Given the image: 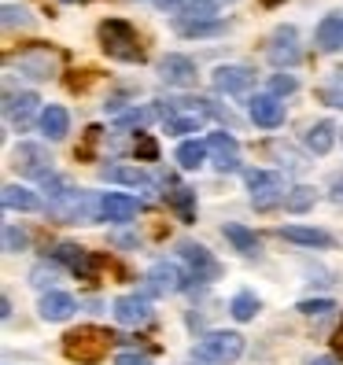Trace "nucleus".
<instances>
[{"mask_svg":"<svg viewBox=\"0 0 343 365\" xmlns=\"http://www.w3.org/2000/svg\"><path fill=\"white\" fill-rule=\"evenodd\" d=\"M259 310H262V303H259V295H255V292H237V295H232V303H229V314L237 321H251Z\"/></svg>","mask_w":343,"mask_h":365,"instance_id":"nucleus-28","label":"nucleus"},{"mask_svg":"<svg viewBox=\"0 0 343 365\" xmlns=\"http://www.w3.org/2000/svg\"><path fill=\"white\" fill-rule=\"evenodd\" d=\"M225 240L232 244V247H237L240 255H244V259H259V251H262V244H259V236H255L247 225H237V222H229L225 229Z\"/></svg>","mask_w":343,"mask_h":365,"instance_id":"nucleus-21","label":"nucleus"},{"mask_svg":"<svg viewBox=\"0 0 343 365\" xmlns=\"http://www.w3.org/2000/svg\"><path fill=\"white\" fill-rule=\"evenodd\" d=\"M37 103H41V100H37L34 93H8V103H4L8 122L19 125V130H26L30 118H34V111H37Z\"/></svg>","mask_w":343,"mask_h":365,"instance_id":"nucleus-17","label":"nucleus"},{"mask_svg":"<svg viewBox=\"0 0 343 365\" xmlns=\"http://www.w3.org/2000/svg\"><path fill=\"white\" fill-rule=\"evenodd\" d=\"M115 365H152V358H148V354H133V351H122L115 358Z\"/></svg>","mask_w":343,"mask_h":365,"instance_id":"nucleus-38","label":"nucleus"},{"mask_svg":"<svg viewBox=\"0 0 343 365\" xmlns=\"http://www.w3.org/2000/svg\"><path fill=\"white\" fill-rule=\"evenodd\" d=\"M343 45V15H325L317 26V48L321 52H336Z\"/></svg>","mask_w":343,"mask_h":365,"instance_id":"nucleus-25","label":"nucleus"},{"mask_svg":"<svg viewBox=\"0 0 343 365\" xmlns=\"http://www.w3.org/2000/svg\"><path fill=\"white\" fill-rule=\"evenodd\" d=\"M266 4H273V0H266Z\"/></svg>","mask_w":343,"mask_h":365,"instance_id":"nucleus-43","label":"nucleus"},{"mask_svg":"<svg viewBox=\"0 0 343 365\" xmlns=\"http://www.w3.org/2000/svg\"><path fill=\"white\" fill-rule=\"evenodd\" d=\"M37 310H41L45 321H67L78 310V303H74V295H67V292H45Z\"/></svg>","mask_w":343,"mask_h":365,"instance_id":"nucleus-18","label":"nucleus"},{"mask_svg":"<svg viewBox=\"0 0 343 365\" xmlns=\"http://www.w3.org/2000/svg\"><path fill=\"white\" fill-rule=\"evenodd\" d=\"M4 26H30V11L19 8V4H4Z\"/></svg>","mask_w":343,"mask_h":365,"instance_id":"nucleus-35","label":"nucleus"},{"mask_svg":"<svg viewBox=\"0 0 343 365\" xmlns=\"http://www.w3.org/2000/svg\"><path fill=\"white\" fill-rule=\"evenodd\" d=\"M310 207H314V188H310V185H295V188H288V196H285V210L303 214V210H310Z\"/></svg>","mask_w":343,"mask_h":365,"instance_id":"nucleus-30","label":"nucleus"},{"mask_svg":"<svg viewBox=\"0 0 343 365\" xmlns=\"http://www.w3.org/2000/svg\"><path fill=\"white\" fill-rule=\"evenodd\" d=\"M155 4H159V8H174V11H185V4H188V0H155Z\"/></svg>","mask_w":343,"mask_h":365,"instance_id":"nucleus-39","label":"nucleus"},{"mask_svg":"<svg viewBox=\"0 0 343 365\" xmlns=\"http://www.w3.org/2000/svg\"><path fill=\"white\" fill-rule=\"evenodd\" d=\"M8 71H19V78H30V81H45L56 74V56L48 48H26V52H19V59H8Z\"/></svg>","mask_w":343,"mask_h":365,"instance_id":"nucleus-6","label":"nucleus"},{"mask_svg":"<svg viewBox=\"0 0 343 365\" xmlns=\"http://www.w3.org/2000/svg\"><path fill=\"white\" fill-rule=\"evenodd\" d=\"M303 144L310 148L314 155H329L332 152V144H336V125L329 118H321L314 125H307V133H303Z\"/></svg>","mask_w":343,"mask_h":365,"instance_id":"nucleus-19","label":"nucleus"},{"mask_svg":"<svg viewBox=\"0 0 343 365\" xmlns=\"http://www.w3.org/2000/svg\"><path fill=\"white\" fill-rule=\"evenodd\" d=\"M4 207H8V210L34 214V210H41L45 203H41L37 192H30V188H23V185H4Z\"/></svg>","mask_w":343,"mask_h":365,"instance_id":"nucleus-23","label":"nucleus"},{"mask_svg":"<svg viewBox=\"0 0 343 365\" xmlns=\"http://www.w3.org/2000/svg\"><path fill=\"white\" fill-rule=\"evenodd\" d=\"M244 354V336L240 332H207L196 343V358L210 365H232Z\"/></svg>","mask_w":343,"mask_h":365,"instance_id":"nucleus-3","label":"nucleus"},{"mask_svg":"<svg viewBox=\"0 0 343 365\" xmlns=\"http://www.w3.org/2000/svg\"><path fill=\"white\" fill-rule=\"evenodd\" d=\"M266 56L270 63H277V67H292V63H299V34L295 26H277L270 34V45H266Z\"/></svg>","mask_w":343,"mask_h":365,"instance_id":"nucleus-8","label":"nucleus"},{"mask_svg":"<svg viewBox=\"0 0 343 365\" xmlns=\"http://www.w3.org/2000/svg\"><path fill=\"white\" fill-rule=\"evenodd\" d=\"M133 155H137L140 163H155V159H159V144H155V137H152V133H140V137L133 140Z\"/></svg>","mask_w":343,"mask_h":365,"instance_id":"nucleus-32","label":"nucleus"},{"mask_svg":"<svg viewBox=\"0 0 343 365\" xmlns=\"http://www.w3.org/2000/svg\"><path fill=\"white\" fill-rule=\"evenodd\" d=\"M144 288L152 292V295H170V292H181V288H185V277H181V269H178V266L159 262V266L148 269Z\"/></svg>","mask_w":343,"mask_h":365,"instance_id":"nucleus-15","label":"nucleus"},{"mask_svg":"<svg viewBox=\"0 0 343 365\" xmlns=\"http://www.w3.org/2000/svg\"><path fill=\"white\" fill-rule=\"evenodd\" d=\"M244 181L251 188V200L259 210H270L277 203H285L288 188H285V178L273 174V170H244Z\"/></svg>","mask_w":343,"mask_h":365,"instance_id":"nucleus-4","label":"nucleus"},{"mask_svg":"<svg viewBox=\"0 0 343 365\" xmlns=\"http://www.w3.org/2000/svg\"><path fill=\"white\" fill-rule=\"evenodd\" d=\"M52 259L67 266L78 281H93L96 269L103 266V259H96L93 251H85V247H78V244H59V247L52 251Z\"/></svg>","mask_w":343,"mask_h":365,"instance_id":"nucleus-7","label":"nucleus"},{"mask_svg":"<svg viewBox=\"0 0 343 365\" xmlns=\"http://www.w3.org/2000/svg\"><path fill=\"white\" fill-rule=\"evenodd\" d=\"M295 310H299V314H307V317H321V314L336 310V303H332V299H303V303H299Z\"/></svg>","mask_w":343,"mask_h":365,"instance_id":"nucleus-33","label":"nucleus"},{"mask_svg":"<svg viewBox=\"0 0 343 365\" xmlns=\"http://www.w3.org/2000/svg\"><path fill=\"white\" fill-rule=\"evenodd\" d=\"M178 251H181V259L188 262V269H192V277H196V281H214V277H222V262L214 259L203 244L185 240Z\"/></svg>","mask_w":343,"mask_h":365,"instance_id":"nucleus-9","label":"nucleus"},{"mask_svg":"<svg viewBox=\"0 0 343 365\" xmlns=\"http://www.w3.org/2000/svg\"><path fill=\"white\" fill-rule=\"evenodd\" d=\"M225 30V19H178V34L185 37H210V34H222Z\"/></svg>","mask_w":343,"mask_h":365,"instance_id":"nucleus-26","label":"nucleus"},{"mask_svg":"<svg viewBox=\"0 0 343 365\" xmlns=\"http://www.w3.org/2000/svg\"><path fill=\"white\" fill-rule=\"evenodd\" d=\"M321 100H325L329 107H343V67H336L332 71V78L321 85V93H317Z\"/></svg>","mask_w":343,"mask_h":365,"instance_id":"nucleus-31","label":"nucleus"},{"mask_svg":"<svg viewBox=\"0 0 343 365\" xmlns=\"http://www.w3.org/2000/svg\"><path fill=\"white\" fill-rule=\"evenodd\" d=\"M63 4H74V0H63Z\"/></svg>","mask_w":343,"mask_h":365,"instance_id":"nucleus-42","label":"nucleus"},{"mask_svg":"<svg viewBox=\"0 0 343 365\" xmlns=\"http://www.w3.org/2000/svg\"><path fill=\"white\" fill-rule=\"evenodd\" d=\"M207 152L214 155V170H218V174L240 170V144H237L232 133H210L207 137Z\"/></svg>","mask_w":343,"mask_h":365,"instance_id":"nucleus-11","label":"nucleus"},{"mask_svg":"<svg viewBox=\"0 0 343 365\" xmlns=\"http://www.w3.org/2000/svg\"><path fill=\"white\" fill-rule=\"evenodd\" d=\"M152 118H155V111H152V107H140V111L122 115V118H118V125H148Z\"/></svg>","mask_w":343,"mask_h":365,"instance_id":"nucleus-36","label":"nucleus"},{"mask_svg":"<svg viewBox=\"0 0 343 365\" xmlns=\"http://www.w3.org/2000/svg\"><path fill=\"white\" fill-rule=\"evenodd\" d=\"M111 343H115V336L107 329L81 325V329L63 336V354H67L71 361H78V365H96V361L107 358V347H111Z\"/></svg>","mask_w":343,"mask_h":365,"instance_id":"nucleus-1","label":"nucleus"},{"mask_svg":"<svg viewBox=\"0 0 343 365\" xmlns=\"http://www.w3.org/2000/svg\"><path fill=\"white\" fill-rule=\"evenodd\" d=\"M285 236V240L292 244H303V247H332V236L325 229H307V225H285V229H277Z\"/></svg>","mask_w":343,"mask_h":365,"instance_id":"nucleus-22","label":"nucleus"},{"mask_svg":"<svg viewBox=\"0 0 343 365\" xmlns=\"http://www.w3.org/2000/svg\"><path fill=\"white\" fill-rule=\"evenodd\" d=\"M159 78L166 85H178V89H188V85H196V63H192L188 56H166L159 63Z\"/></svg>","mask_w":343,"mask_h":365,"instance_id":"nucleus-13","label":"nucleus"},{"mask_svg":"<svg viewBox=\"0 0 343 365\" xmlns=\"http://www.w3.org/2000/svg\"><path fill=\"white\" fill-rule=\"evenodd\" d=\"M100 48L111 56V59H122V63H144V48H140V37L137 30L126 23V19H107L100 23Z\"/></svg>","mask_w":343,"mask_h":365,"instance_id":"nucleus-2","label":"nucleus"},{"mask_svg":"<svg viewBox=\"0 0 343 365\" xmlns=\"http://www.w3.org/2000/svg\"><path fill=\"white\" fill-rule=\"evenodd\" d=\"M100 174H103L107 181L130 185V188H140V192H148V188H152V178H148L144 170H137V166H103Z\"/></svg>","mask_w":343,"mask_h":365,"instance_id":"nucleus-24","label":"nucleus"},{"mask_svg":"<svg viewBox=\"0 0 343 365\" xmlns=\"http://www.w3.org/2000/svg\"><path fill=\"white\" fill-rule=\"evenodd\" d=\"M71 130V115H67V107H59V103H48L45 111H41V133H45L48 140H63Z\"/></svg>","mask_w":343,"mask_h":365,"instance_id":"nucleus-20","label":"nucleus"},{"mask_svg":"<svg viewBox=\"0 0 343 365\" xmlns=\"http://www.w3.org/2000/svg\"><path fill=\"white\" fill-rule=\"evenodd\" d=\"M170 207L181 214V222H196V192L174 188V192H170Z\"/></svg>","mask_w":343,"mask_h":365,"instance_id":"nucleus-29","label":"nucleus"},{"mask_svg":"<svg viewBox=\"0 0 343 365\" xmlns=\"http://www.w3.org/2000/svg\"><path fill=\"white\" fill-rule=\"evenodd\" d=\"M210 85L218 93H225V96H240V93H247L255 85V71L251 67H237V63H225V67H218L210 74Z\"/></svg>","mask_w":343,"mask_h":365,"instance_id":"nucleus-10","label":"nucleus"},{"mask_svg":"<svg viewBox=\"0 0 343 365\" xmlns=\"http://www.w3.org/2000/svg\"><path fill=\"white\" fill-rule=\"evenodd\" d=\"M137 210H140V203L133 196H126V192H107L100 200V222H133Z\"/></svg>","mask_w":343,"mask_h":365,"instance_id":"nucleus-14","label":"nucleus"},{"mask_svg":"<svg viewBox=\"0 0 343 365\" xmlns=\"http://www.w3.org/2000/svg\"><path fill=\"white\" fill-rule=\"evenodd\" d=\"M270 89H273V96H285V93H295V78H292V74H273V81H270Z\"/></svg>","mask_w":343,"mask_h":365,"instance_id":"nucleus-37","label":"nucleus"},{"mask_svg":"<svg viewBox=\"0 0 343 365\" xmlns=\"http://www.w3.org/2000/svg\"><path fill=\"white\" fill-rule=\"evenodd\" d=\"M247 115H251L255 125H262V130H277V125L285 122V103H281V96H273V93H259L251 100Z\"/></svg>","mask_w":343,"mask_h":365,"instance_id":"nucleus-12","label":"nucleus"},{"mask_svg":"<svg viewBox=\"0 0 343 365\" xmlns=\"http://www.w3.org/2000/svg\"><path fill=\"white\" fill-rule=\"evenodd\" d=\"M15 163V170H19V174H23V178H34V181H48L52 178V155H48V148L45 144H34V140H26V144H19L15 148V155H11Z\"/></svg>","mask_w":343,"mask_h":365,"instance_id":"nucleus-5","label":"nucleus"},{"mask_svg":"<svg viewBox=\"0 0 343 365\" xmlns=\"http://www.w3.org/2000/svg\"><path fill=\"white\" fill-rule=\"evenodd\" d=\"M207 159V140H181L178 144V163L181 170H196Z\"/></svg>","mask_w":343,"mask_h":365,"instance_id":"nucleus-27","label":"nucleus"},{"mask_svg":"<svg viewBox=\"0 0 343 365\" xmlns=\"http://www.w3.org/2000/svg\"><path fill=\"white\" fill-rule=\"evenodd\" d=\"M26 247V232L19 229V225H4V251L15 255V251H23Z\"/></svg>","mask_w":343,"mask_h":365,"instance_id":"nucleus-34","label":"nucleus"},{"mask_svg":"<svg viewBox=\"0 0 343 365\" xmlns=\"http://www.w3.org/2000/svg\"><path fill=\"white\" fill-rule=\"evenodd\" d=\"M310 365H339V361H336V358H329V354H321V358H314Z\"/></svg>","mask_w":343,"mask_h":365,"instance_id":"nucleus-40","label":"nucleus"},{"mask_svg":"<svg viewBox=\"0 0 343 365\" xmlns=\"http://www.w3.org/2000/svg\"><path fill=\"white\" fill-rule=\"evenodd\" d=\"M336 347L343 351V325H339V332H336Z\"/></svg>","mask_w":343,"mask_h":365,"instance_id":"nucleus-41","label":"nucleus"},{"mask_svg":"<svg viewBox=\"0 0 343 365\" xmlns=\"http://www.w3.org/2000/svg\"><path fill=\"white\" fill-rule=\"evenodd\" d=\"M115 317L122 325H144V321H152V303L140 295H118L115 299Z\"/></svg>","mask_w":343,"mask_h":365,"instance_id":"nucleus-16","label":"nucleus"}]
</instances>
